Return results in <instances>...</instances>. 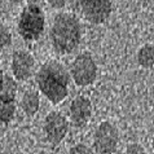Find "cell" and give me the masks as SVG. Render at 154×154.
Listing matches in <instances>:
<instances>
[{"label":"cell","mask_w":154,"mask_h":154,"mask_svg":"<svg viewBox=\"0 0 154 154\" xmlns=\"http://www.w3.org/2000/svg\"><path fill=\"white\" fill-rule=\"evenodd\" d=\"M70 75L65 66L57 61H47L36 72V84L40 92L52 104L57 105L69 93Z\"/></svg>","instance_id":"6da1fadb"},{"label":"cell","mask_w":154,"mask_h":154,"mask_svg":"<svg viewBox=\"0 0 154 154\" xmlns=\"http://www.w3.org/2000/svg\"><path fill=\"white\" fill-rule=\"evenodd\" d=\"M51 43L58 53H71L82 39V26L72 13H60L54 17L49 31Z\"/></svg>","instance_id":"7a4b0ae2"},{"label":"cell","mask_w":154,"mask_h":154,"mask_svg":"<svg viewBox=\"0 0 154 154\" xmlns=\"http://www.w3.org/2000/svg\"><path fill=\"white\" fill-rule=\"evenodd\" d=\"M45 27V16L36 4H29L23 8L18 20V34L23 40L34 42L42 36Z\"/></svg>","instance_id":"3957f363"},{"label":"cell","mask_w":154,"mask_h":154,"mask_svg":"<svg viewBox=\"0 0 154 154\" xmlns=\"http://www.w3.org/2000/svg\"><path fill=\"white\" fill-rule=\"evenodd\" d=\"M70 75L74 83L79 87H87L95 83L97 78V65L92 54L83 52L72 60L70 65Z\"/></svg>","instance_id":"277c9868"},{"label":"cell","mask_w":154,"mask_h":154,"mask_svg":"<svg viewBox=\"0 0 154 154\" xmlns=\"http://www.w3.org/2000/svg\"><path fill=\"white\" fill-rule=\"evenodd\" d=\"M119 144V132L112 122L104 121L93 134V148L98 154H113Z\"/></svg>","instance_id":"5b68a950"},{"label":"cell","mask_w":154,"mask_h":154,"mask_svg":"<svg viewBox=\"0 0 154 154\" xmlns=\"http://www.w3.org/2000/svg\"><path fill=\"white\" fill-rule=\"evenodd\" d=\"M45 139L51 144L57 145L66 137L69 132V123L65 115L60 112H51L44 119V126H43Z\"/></svg>","instance_id":"8992f818"},{"label":"cell","mask_w":154,"mask_h":154,"mask_svg":"<svg viewBox=\"0 0 154 154\" xmlns=\"http://www.w3.org/2000/svg\"><path fill=\"white\" fill-rule=\"evenodd\" d=\"M80 11L88 22L101 25L110 17L113 11L112 2L108 0H85L80 2Z\"/></svg>","instance_id":"52a82bcc"},{"label":"cell","mask_w":154,"mask_h":154,"mask_svg":"<svg viewBox=\"0 0 154 154\" xmlns=\"http://www.w3.org/2000/svg\"><path fill=\"white\" fill-rule=\"evenodd\" d=\"M12 72L17 80H27L34 72L35 60L32 54L27 51H16L12 56Z\"/></svg>","instance_id":"ba28073f"},{"label":"cell","mask_w":154,"mask_h":154,"mask_svg":"<svg viewBox=\"0 0 154 154\" xmlns=\"http://www.w3.org/2000/svg\"><path fill=\"white\" fill-rule=\"evenodd\" d=\"M92 117V102L85 96H76L70 104V118L72 125L82 128L88 125Z\"/></svg>","instance_id":"9c48e42d"},{"label":"cell","mask_w":154,"mask_h":154,"mask_svg":"<svg viewBox=\"0 0 154 154\" xmlns=\"http://www.w3.org/2000/svg\"><path fill=\"white\" fill-rule=\"evenodd\" d=\"M20 106L22 112L27 117H32L39 112L40 108V97L35 91H27L25 92L20 101Z\"/></svg>","instance_id":"30bf717a"},{"label":"cell","mask_w":154,"mask_h":154,"mask_svg":"<svg viewBox=\"0 0 154 154\" xmlns=\"http://www.w3.org/2000/svg\"><path fill=\"white\" fill-rule=\"evenodd\" d=\"M17 96V83L16 79L9 75H4L0 85V98L8 101H16Z\"/></svg>","instance_id":"8fae6325"},{"label":"cell","mask_w":154,"mask_h":154,"mask_svg":"<svg viewBox=\"0 0 154 154\" xmlns=\"http://www.w3.org/2000/svg\"><path fill=\"white\" fill-rule=\"evenodd\" d=\"M137 63L143 69H152L154 66V45L144 44L137 51Z\"/></svg>","instance_id":"7c38bea8"},{"label":"cell","mask_w":154,"mask_h":154,"mask_svg":"<svg viewBox=\"0 0 154 154\" xmlns=\"http://www.w3.org/2000/svg\"><path fill=\"white\" fill-rule=\"evenodd\" d=\"M16 101H8L0 98V123L7 125L9 123L16 115Z\"/></svg>","instance_id":"4fadbf2b"},{"label":"cell","mask_w":154,"mask_h":154,"mask_svg":"<svg viewBox=\"0 0 154 154\" xmlns=\"http://www.w3.org/2000/svg\"><path fill=\"white\" fill-rule=\"evenodd\" d=\"M12 44V32L8 27L0 26V51L7 49Z\"/></svg>","instance_id":"5bb4252c"},{"label":"cell","mask_w":154,"mask_h":154,"mask_svg":"<svg viewBox=\"0 0 154 154\" xmlns=\"http://www.w3.org/2000/svg\"><path fill=\"white\" fill-rule=\"evenodd\" d=\"M67 154H93L92 149L87 146L85 144H75L74 146L70 148Z\"/></svg>","instance_id":"9a60e30c"},{"label":"cell","mask_w":154,"mask_h":154,"mask_svg":"<svg viewBox=\"0 0 154 154\" xmlns=\"http://www.w3.org/2000/svg\"><path fill=\"white\" fill-rule=\"evenodd\" d=\"M125 154H146V153H145V149L143 145H140L137 143H132L126 146Z\"/></svg>","instance_id":"2e32d148"},{"label":"cell","mask_w":154,"mask_h":154,"mask_svg":"<svg viewBox=\"0 0 154 154\" xmlns=\"http://www.w3.org/2000/svg\"><path fill=\"white\" fill-rule=\"evenodd\" d=\"M49 4L52 8H62V7H65L66 2H49Z\"/></svg>","instance_id":"e0dca14e"},{"label":"cell","mask_w":154,"mask_h":154,"mask_svg":"<svg viewBox=\"0 0 154 154\" xmlns=\"http://www.w3.org/2000/svg\"><path fill=\"white\" fill-rule=\"evenodd\" d=\"M3 78H4V74H3V71L0 70V85H2V82H3Z\"/></svg>","instance_id":"ac0fdd59"}]
</instances>
